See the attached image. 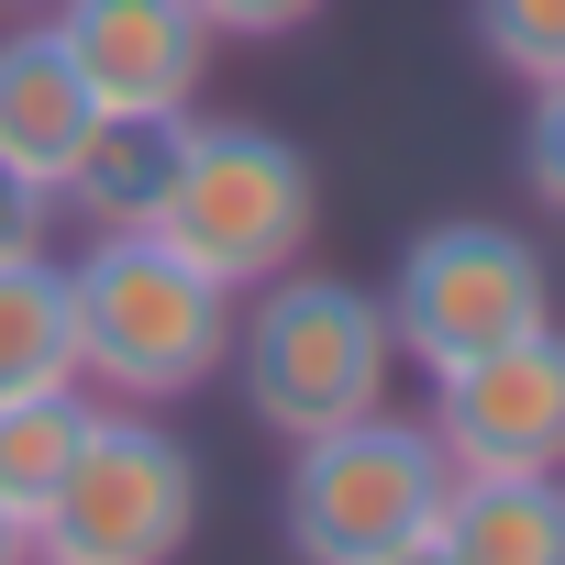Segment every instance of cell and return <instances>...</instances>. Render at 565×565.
<instances>
[{
  "label": "cell",
  "instance_id": "cell-1",
  "mask_svg": "<svg viewBox=\"0 0 565 565\" xmlns=\"http://www.w3.org/2000/svg\"><path fill=\"white\" fill-rule=\"evenodd\" d=\"M67 311H78V377L100 399L167 411L222 377L244 300L222 277H200L167 233H89L67 255Z\"/></svg>",
  "mask_w": 565,
  "mask_h": 565
},
{
  "label": "cell",
  "instance_id": "cell-2",
  "mask_svg": "<svg viewBox=\"0 0 565 565\" xmlns=\"http://www.w3.org/2000/svg\"><path fill=\"white\" fill-rule=\"evenodd\" d=\"M222 366H233L244 411L277 444H311V433H344V422L388 411L399 333H388V300L377 289L322 277V266H289V277H266V289H244Z\"/></svg>",
  "mask_w": 565,
  "mask_h": 565
},
{
  "label": "cell",
  "instance_id": "cell-3",
  "mask_svg": "<svg viewBox=\"0 0 565 565\" xmlns=\"http://www.w3.org/2000/svg\"><path fill=\"white\" fill-rule=\"evenodd\" d=\"M200 277H222V289H266V277L311 266V233H322V167L266 134V122H200L189 111V145H178V178L156 200V222Z\"/></svg>",
  "mask_w": 565,
  "mask_h": 565
},
{
  "label": "cell",
  "instance_id": "cell-4",
  "mask_svg": "<svg viewBox=\"0 0 565 565\" xmlns=\"http://www.w3.org/2000/svg\"><path fill=\"white\" fill-rule=\"evenodd\" d=\"M444 488H455V466H444L433 422L366 411V422H344V433L289 444L277 532H289V554H300V565H388V554L433 543Z\"/></svg>",
  "mask_w": 565,
  "mask_h": 565
},
{
  "label": "cell",
  "instance_id": "cell-5",
  "mask_svg": "<svg viewBox=\"0 0 565 565\" xmlns=\"http://www.w3.org/2000/svg\"><path fill=\"white\" fill-rule=\"evenodd\" d=\"M377 300H388L399 366L455 377V366H477V355H499V344H521V333L554 322V266L510 222H433V233L399 244Z\"/></svg>",
  "mask_w": 565,
  "mask_h": 565
},
{
  "label": "cell",
  "instance_id": "cell-6",
  "mask_svg": "<svg viewBox=\"0 0 565 565\" xmlns=\"http://www.w3.org/2000/svg\"><path fill=\"white\" fill-rule=\"evenodd\" d=\"M189 532H200V455L156 411L111 399L100 433L78 444L67 488L45 499L34 554L45 565H178Z\"/></svg>",
  "mask_w": 565,
  "mask_h": 565
},
{
  "label": "cell",
  "instance_id": "cell-7",
  "mask_svg": "<svg viewBox=\"0 0 565 565\" xmlns=\"http://www.w3.org/2000/svg\"><path fill=\"white\" fill-rule=\"evenodd\" d=\"M433 444L455 477H554L565 466V322L433 377Z\"/></svg>",
  "mask_w": 565,
  "mask_h": 565
},
{
  "label": "cell",
  "instance_id": "cell-8",
  "mask_svg": "<svg viewBox=\"0 0 565 565\" xmlns=\"http://www.w3.org/2000/svg\"><path fill=\"white\" fill-rule=\"evenodd\" d=\"M45 23L78 56L100 111H189L222 45L200 23V0H45Z\"/></svg>",
  "mask_w": 565,
  "mask_h": 565
},
{
  "label": "cell",
  "instance_id": "cell-9",
  "mask_svg": "<svg viewBox=\"0 0 565 565\" xmlns=\"http://www.w3.org/2000/svg\"><path fill=\"white\" fill-rule=\"evenodd\" d=\"M100 100L78 78V56L56 45V23H23V34H0V167H23L34 189H56L89 145Z\"/></svg>",
  "mask_w": 565,
  "mask_h": 565
},
{
  "label": "cell",
  "instance_id": "cell-10",
  "mask_svg": "<svg viewBox=\"0 0 565 565\" xmlns=\"http://www.w3.org/2000/svg\"><path fill=\"white\" fill-rule=\"evenodd\" d=\"M178 145H189V111H100L78 167L56 178V211H78L89 233H145L178 178Z\"/></svg>",
  "mask_w": 565,
  "mask_h": 565
},
{
  "label": "cell",
  "instance_id": "cell-11",
  "mask_svg": "<svg viewBox=\"0 0 565 565\" xmlns=\"http://www.w3.org/2000/svg\"><path fill=\"white\" fill-rule=\"evenodd\" d=\"M433 543H444V565H565V466L554 477H455Z\"/></svg>",
  "mask_w": 565,
  "mask_h": 565
},
{
  "label": "cell",
  "instance_id": "cell-12",
  "mask_svg": "<svg viewBox=\"0 0 565 565\" xmlns=\"http://www.w3.org/2000/svg\"><path fill=\"white\" fill-rule=\"evenodd\" d=\"M100 388L89 377H67V388H34V399H0V499H12L23 521H45V499L67 488V466H78V444L100 433Z\"/></svg>",
  "mask_w": 565,
  "mask_h": 565
},
{
  "label": "cell",
  "instance_id": "cell-13",
  "mask_svg": "<svg viewBox=\"0 0 565 565\" xmlns=\"http://www.w3.org/2000/svg\"><path fill=\"white\" fill-rule=\"evenodd\" d=\"M78 377V311H67V255L0 266V399H34Z\"/></svg>",
  "mask_w": 565,
  "mask_h": 565
},
{
  "label": "cell",
  "instance_id": "cell-14",
  "mask_svg": "<svg viewBox=\"0 0 565 565\" xmlns=\"http://www.w3.org/2000/svg\"><path fill=\"white\" fill-rule=\"evenodd\" d=\"M466 23L499 78H521V89L565 78V0H466Z\"/></svg>",
  "mask_w": 565,
  "mask_h": 565
},
{
  "label": "cell",
  "instance_id": "cell-15",
  "mask_svg": "<svg viewBox=\"0 0 565 565\" xmlns=\"http://www.w3.org/2000/svg\"><path fill=\"white\" fill-rule=\"evenodd\" d=\"M532 111H521V189L565 222V78H543V89H521Z\"/></svg>",
  "mask_w": 565,
  "mask_h": 565
},
{
  "label": "cell",
  "instance_id": "cell-16",
  "mask_svg": "<svg viewBox=\"0 0 565 565\" xmlns=\"http://www.w3.org/2000/svg\"><path fill=\"white\" fill-rule=\"evenodd\" d=\"M23 255H56V189L0 167V266H23Z\"/></svg>",
  "mask_w": 565,
  "mask_h": 565
},
{
  "label": "cell",
  "instance_id": "cell-17",
  "mask_svg": "<svg viewBox=\"0 0 565 565\" xmlns=\"http://www.w3.org/2000/svg\"><path fill=\"white\" fill-rule=\"evenodd\" d=\"M333 0H200V23L222 34V45H277V34H300V23H322Z\"/></svg>",
  "mask_w": 565,
  "mask_h": 565
},
{
  "label": "cell",
  "instance_id": "cell-18",
  "mask_svg": "<svg viewBox=\"0 0 565 565\" xmlns=\"http://www.w3.org/2000/svg\"><path fill=\"white\" fill-rule=\"evenodd\" d=\"M0 565H34V521H23L12 499H0Z\"/></svg>",
  "mask_w": 565,
  "mask_h": 565
},
{
  "label": "cell",
  "instance_id": "cell-19",
  "mask_svg": "<svg viewBox=\"0 0 565 565\" xmlns=\"http://www.w3.org/2000/svg\"><path fill=\"white\" fill-rule=\"evenodd\" d=\"M388 565H444V543H411V554H388Z\"/></svg>",
  "mask_w": 565,
  "mask_h": 565
},
{
  "label": "cell",
  "instance_id": "cell-20",
  "mask_svg": "<svg viewBox=\"0 0 565 565\" xmlns=\"http://www.w3.org/2000/svg\"><path fill=\"white\" fill-rule=\"evenodd\" d=\"M0 12H45V0H0Z\"/></svg>",
  "mask_w": 565,
  "mask_h": 565
},
{
  "label": "cell",
  "instance_id": "cell-21",
  "mask_svg": "<svg viewBox=\"0 0 565 565\" xmlns=\"http://www.w3.org/2000/svg\"><path fill=\"white\" fill-rule=\"evenodd\" d=\"M34 565H45V554H34Z\"/></svg>",
  "mask_w": 565,
  "mask_h": 565
}]
</instances>
